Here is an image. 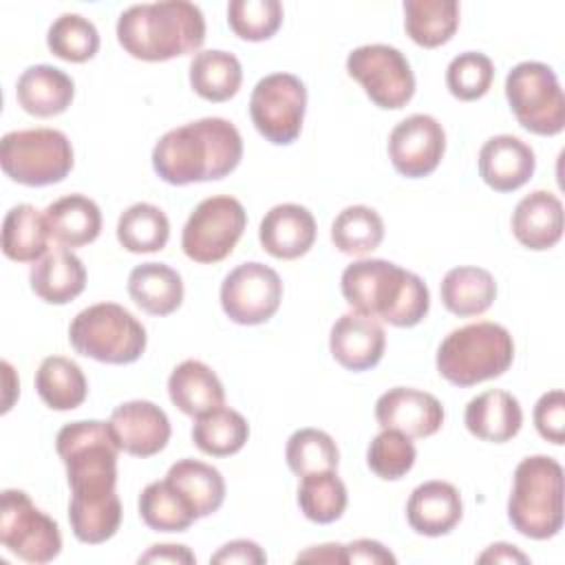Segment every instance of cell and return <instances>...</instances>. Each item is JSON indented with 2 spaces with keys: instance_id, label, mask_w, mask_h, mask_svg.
<instances>
[{
  "instance_id": "obj_1",
  "label": "cell",
  "mask_w": 565,
  "mask_h": 565,
  "mask_svg": "<svg viewBox=\"0 0 565 565\" xmlns=\"http://www.w3.org/2000/svg\"><path fill=\"white\" fill-rule=\"evenodd\" d=\"M55 450L66 466L71 486L68 521L79 543L99 545L121 525L117 497V455L108 422L84 419L60 428Z\"/></svg>"
},
{
  "instance_id": "obj_2",
  "label": "cell",
  "mask_w": 565,
  "mask_h": 565,
  "mask_svg": "<svg viewBox=\"0 0 565 565\" xmlns=\"http://www.w3.org/2000/svg\"><path fill=\"white\" fill-rule=\"evenodd\" d=\"M243 157L238 128L223 117H203L168 130L152 148V168L170 185L216 181Z\"/></svg>"
},
{
  "instance_id": "obj_3",
  "label": "cell",
  "mask_w": 565,
  "mask_h": 565,
  "mask_svg": "<svg viewBox=\"0 0 565 565\" xmlns=\"http://www.w3.org/2000/svg\"><path fill=\"white\" fill-rule=\"evenodd\" d=\"M342 296L353 311L393 327H415L430 309L426 282L384 258L351 263L340 278Z\"/></svg>"
},
{
  "instance_id": "obj_4",
  "label": "cell",
  "mask_w": 565,
  "mask_h": 565,
  "mask_svg": "<svg viewBox=\"0 0 565 565\" xmlns=\"http://www.w3.org/2000/svg\"><path fill=\"white\" fill-rule=\"evenodd\" d=\"M117 40L135 60L166 62L201 49L205 18L188 0L132 4L117 20Z\"/></svg>"
},
{
  "instance_id": "obj_5",
  "label": "cell",
  "mask_w": 565,
  "mask_h": 565,
  "mask_svg": "<svg viewBox=\"0 0 565 565\" xmlns=\"http://www.w3.org/2000/svg\"><path fill=\"white\" fill-rule=\"evenodd\" d=\"M512 527L534 541L552 539L563 527V468L547 455L525 457L512 479L508 499Z\"/></svg>"
},
{
  "instance_id": "obj_6",
  "label": "cell",
  "mask_w": 565,
  "mask_h": 565,
  "mask_svg": "<svg viewBox=\"0 0 565 565\" xmlns=\"http://www.w3.org/2000/svg\"><path fill=\"white\" fill-rule=\"evenodd\" d=\"M514 360V342L497 322H475L450 331L437 349V371L455 386H475L503 375Z\"/></svg>"
},
{
  "instance_id": "obj_7",
  "label": "cell",
  "mask_w": 565,
  "mask_h": 565,
  "mask_svg": "<svg viewBox=\"0 0 565 565\" xmlns=\"http://www.w3.org/2000/svg\"><path fill=\"white\" fill-rule=\"evenodd\" d=\"M68 340L75 353L104 364H132L146 351L143 324L117 302H97L82 309L71 327Z\"/></svg>"
},
{
  "instance_id": "obj_8",
  "label": "cell",
  "mask_w": 565,
  "mask_h": 565,
  "mask_svg": "<svg viewBox=\"0 0 565 565\" xmlns=\"http://www.w3.org/2000/svg\"><path fill=\"white\" fill-rule=\"evenodd\" d=\"M4 174L22 185L60 183L73 170V146L62 130L29 128L7 132L0 141Z\"/></svg>"
},
{
  "instance_id": "obj_9",
  "label": "cell",
  "mask_w": 565,
  "mask_h": 565,
  "mask_svg": "<svg viewBox=\"0 0 565 565\" xmlns=\"http://www.w3.org/2000/svg\"><path fill=\"white\" fill-rule=\"evenodd\" d=\"M505 97L516 121L541 137L565 128V97L556 73L543 62H521L505 77Z\"/></svg>"
},
{
  "instance_id": "obj_10",
  "label": "cell",
  "mask_w": 565,
  "mask_h": 565,
  "mask_svg": "<svg viewBox=\"0 0 565 565\" xmlns=\"http://www.w3.org/2000/svg\"><path fill=\"white\" fill-rule=\"evenodd\" d=\"M245 225L247 214L238 199L227 194L203 199L183 225V254L201 265L218 263L234 252Z\"/></svg>"
},
{
  "instance_id": "obj_11",
  "label": "cell",
  "mask_w": 565,
  "mask_h": 565,
  "mask_svg": "<svg viewBox=\"0 0 565 565\" xmlns=\"http://www.w3.org/2000/svg\"><path fill=\"white\" fill-rule=\"evenodd\" d=\"M0 541L20 561L40 565L57 558L62 534L24 490H4L0 499Z\"/></svg>"
},
{
  "instance_id": "obj_12",
  "label": "cell",
  "mask_w": 565,
  "mask_h": 565,
  "mask_svg": "<svg viewBox=\"0 0 565 565\" xmlns=\"http://www.w3.org/2000/svg\"><path fill=\"white\" fill-rule=\"evenodd\" d=\"M307 110V88L291 73H271L258 79L249 97V117L256 130L274 146L298 139Z\"/></svg>"
},
{
  "instance_id": "obj_13",
  "label": "cell",
  "mask_w": 565,
  "mask_h": 565,
  "mask_svg": "<svg viewBox=\"0 0 565 565\" xmlns=\"http://www.w3.org/2000/svg\"><path fill=\"white\" fill-rule=\"evenodd\" d=\"M347 73L366 97L386 110H397L415 95V75L406 55L388 44H364L349 53Z\"/></svg>"
},
{
  "instance_id": "obj_14",
  "label": "cell",
  "mask_w": 565,
  "mask_h": 565,
  "mask_svg": "<svg viewBox=\"0 0 565 565\" xmlns=\"http://www.w3.org/2000/svg\"><path fill=\"white\" fill-rule=\"evenodd\" d=\"M280 300V276L258 260L234 267L221 285V307L236 324L254 327L267 322L278 311Z\"/></svg>"
},
{
  "instance_id": "obj_15",
  "label": "cell",
  "mask_w": 565,
  "mask_h": 565,
  "mask_svg": "<svg viewBox=\"0 0 565 565\" xmlns=\"http://www.w3.org/2000/svg\"><path fill=\"white\" fill-rule=\"evenodd\" d=\"M446 152V132L430 115H411L388 135V157L393 168L408 179H422L437 170Z\"/></svg>"
},
{
  "instance_id": "obj_16",
  "label": "cell",
  "mask_w": 565,
  "mask_h": 565,
  "mask_svg": "<svg viewBox=\"0 0 565 565\" xmlns=\"http://www.w3.org/2000/svg\"><path fill=\"white\" fill-rule=\"evenodd\" d=\"M110 435L119 450L132 457H152L170 439V419L163 408L148 399L119 404L108 419Z\"/></svg>"
},
{
  "instance_id": "obj_17",
  "label": "cell",
  "mask_w": 565,
  "mask_h": 565,
  "mask_svg": "<svg viewBox=\"0 0 565 565\" xmlns=\"http://www.w3.org/2000/svg\"><path fill=\"white\" fill-rule=\"evenodd\" d=\"M375 419L382 428L399 430L411 439H424L441 428L444 406L426 391L395 386L377 397Z\"/></svg>"
},
{
  "instance_id": "obj_18",
  "label": "cell",
  "mask_w": 565,
  "mask_h": 565,
  "mask_svg": "<svg viewBox=\"0 0 565 565\" xmlns=\"http://www.w3.org/2000/svg\"><path fill=\"white\" fill-rule=\"evenodd\" d=\"M386 347V333L377 318L349 311L342 313L329 333V349L333 360L349 371L373 369Z\"/></svg>"
},
{
  "instance_id": "obj_19",
  "label": "cell",
  "mask_w": 565,
  "mask_h": 565,
  "mask_svg": "<svg viewBox=\"0 0 565 565\" xmlns=\"http://www.w3.org/2000/svg\"><path fill=\"white\" fill-rule=\"evenodd\" d=\"M258 241L263 249L280 260L305 256L316 241V218L298 203L274 205L260 221Z\"/></svg>"
},
{
  "instance_id": "obj_20",
  "label": "cell",
  "mask_w": 565,
  "mask_h": 565,
  "mask_svg": "<svg viewBox=\"0 0 565 565\" xmlns=\"http://www.w3.org/2000/svg\"><path fill=\"white\" fill-rule=\"evenodd\" d=\"M534 168V150L514 135L490 137L479 150V174L497 192L519 190L532 179Z\"/></svg>"
},
{
  "instance_id": "obj_21",
  "label": "cell",
  "mask_w": 565,
  "mask_h": 565,
  "mask_svg": "<svg viewBox=\"0 0 565 565\" xmlns=\"http://www.w3.org/2000/svg\"><path fill=\"white\" fill-rule=\"evenodd\" d=\"M463 503L459 490L448 481L419 483L406 503L408 525L424 536H441L461 521Z\"/></svg>"
},
{
  "instance_id": "obj_22",
  "label": "cell",
  "mask_w": 565,
  "mask_h": 565,
  "mask_svg": "<svg viewBox=\"0 0 565 565\" xmlns=\"http://www.w3.org/2000/svg\"><path fill=\"white\" fill-rule=\"evenodd\" d=\"M512 232L516 241L534 252L554 247L563 236V203L547 190H534L523 196L512 212Z\"/></svg>"
},
{
  "instance_id": "obj_23",
  "label": "cell",
  "mask_w": 565,
  "mask_h": 565,
  "mask_svg": "<svg viewBox=\"0 0 565 565\" xmlns=\"http://www.w3.org/2000/svg\"><path fill=\"white\" fill-rule=\"evenodd\" d=\"M33 294L49 305H66L86 287V267L68 247H53L31 265Z\"/></svg>"
},
{
  "instance_id": "obj_24",
  "label": "cell",
  "mask_w": 565,
  "mask_h": 565,
  "mask_svg": "<svg viewBox=\"0 0 565 565\" xmlns=\"http://www.w3.org/2000/svg\"><path fill=\"white\" fill-rule=\"evenodd\" d=\"M466 428L492 444H503L516 437L523 424V411L519 399L501 388H490L472 397L463 413Z\"/></svg>"
},
{
  "instance_id": "obj_25",
  "label": "cell",
  "mask_w": 565,
  "mask_h": 565,
  "mask_svg": "<svg viewBox=\"0 0 565 565\" xmlns=\"http://www.w3.org/2000/svg\"><path fill=\"white\" fill-rule=\"evenodd\" d=\"M75 95L73 79L57 66H29L15 84V99L33 117H55L64 113Z\"/></svg>"
},
{
  "instance_id": "obj_26",
  "label": "cell",
  "mask_w": 565,
  "mask_h": 565,
  "mask_svg": "<svg viewBox=\"0 0 565 565\" xmlns=\"http://www.w3.org/2000/svg\"><path fill=\"white\" fill-rule=\"evenodd\" d=\"M170 402L185 415L199 417L225 404V391L218 375L201 360H183L168 377Z\"/></svg>"
},
{
  "instance_id": "obj_27",
  "label": "cell",
  "mask_w": 565,
  "mask_h": 565,
  "mask_svg": "<svg viewBox=\"0 0 565 565\" xmlns=\"http://www.w3.org/2000/svg\"><path fill=\"white\" fill-rule=\"evenodd\" d=\"M49 234L62 247H82L102 232L99 205L84 194H68L44 210Z\"/></svg>"
},
{
  "instance_id": "obj_28",
  "label": "cell",
  "mask_w": 565,
  "mask_h": 565,
  "mask_svg": "<svg viewBox=\"0 0 565 565\" xmlns=\"http://www.w3.org/2000/svg\"><path fill=\"white\" fill-rule=\"evenodd\" d=\"M128 294L150 316H168L183 302V280L166 263H141L128 276Z\"/></svg>"
},
{
  "instance_id": "obj_29",
  "label": "cell",
  "mask_w": 565,
  "mask_h": 565,
  "mask_svg": "<svg viewBox=\"0 0 565 565\" xmlns=\"http://www.w3.org/2000/svg\"><path fill=\"white\" fill-rule=\"evenodd\" d=\"M439 294L444 307L450 313L459 318H470L481 316L483 311L490 309V305L497 298V282L488 269L461 265L452 267L441 278Z\"/></svg>"
},
{
  "instance_id": "obj_30",
  "label": "cell",
  "mask_w": 565,
  "mask_h": 565,
  "mask_svg": "<svg viewBox=\"0 0 565 565\" xmlns=\"http://www.w3.org/2000/svg\"><path fill=\"white\" fill-rule=\"evenodd\" d=\"M166 479L188 501L196 519L214 514L225 499V481L221 472L199 459H179L168 468Z\"/></svg>"
},
{
  "instance_id": "obj_31",
  "label": "cell",
  "mask_w": 565,
  "mask_h": 565,
  "mask_svg": "<svg viewBox=\"0 0 565 565\" xmlns=\"http://www.w3.org/2000/svg\"><path fill=\"white\" fill-rule=\"evenodd\" d=\"M44 212L29 203L13 205L2 221V254L15 263H35L49 252Z\"/></svg>"
},
{
  "instance_id": "obj_32",
  "label": "cell",
  "mask_w": 565,
  "mask_h": 565,
  "mask_svg": "<svg viewBox=\"0 0 565 565\" xmlns=\"http://www.w3.org/2000/svg\"><path fill=\"white\" fill-rule=\"evenodd\" d=\"M35 391L49 408L73 411L86 399L88 384L77 362L64 355H49L35 371Z\"/></svg>"
},
{
  "instance_id": "obj_33",
  "label": "cell",
  "mask_w": 565,
  "mask_h": 565,
  "mask_svg": "<svg viewBox=\"0 0 565 565\" xmlns=\"http://www.w3.org/2000/svg\"><path fill=\"white\" fill-rule=\"evenodd\" d=\"M243 82V68L234 53L210 49L201 51L190 62V86L207 102H227Z\"/></svg>"
},
{
  "instance_id": "obj_34",
  "label": "cell",
  "mask_w": 565,
  "mask_h": 565,
  "mask_svg": "<svg viewBox=\"0 0 565 565\" xmlns=\"http://www.w3.org/2000/svg\"><path fill=\"white\" fill-rule=\"evenodd\" d=\"M459 26V4L455 0H406L404 29L408 38L424 46L435 49L446 44Z\"/></svg>"
},
{
  "instance_id": "obj_35",
  "label": "cell",
  "mask_w": 565,
  "mask_h": 565,
  "mask_svg": "<svg viewBox=\"0 0 565 565\" xmlns=\"http://www.w3.org/2000/svg\"><path fill=\"white\" fill-rule=\"evenodd\" d=\"M249 437L247 419L227 406H218L196 417L192 426L194 446L210 457H230L238 452Z\"/></svg>"
},
{
  "instance_id": "obj_36",
  "label": "cell",
  "mask_w": 565,
  "mask_h": 565,
  "mask_svg": "<svg viewBox=\"0 0 565 565\" xmlns=\"http://www.w3.org/2000/svg\"><path fill=\"white\" fill-rule=\"evenodd\" d=\"M170 238V221L166 212L152 203H135L121 212L117 221V241L132 254H150L166 247Z\"/></svg>"
},
{
  "instance_id": "obj_37",
  "label": "cell",
  "mask_w": 565,
  "mask_h": 565,
  "mask_svg": "<svg viewBox=\"0 0 565 565\" xmlns=\"http://www.w3.org/2000/svg\"><path fill=\"white\" fill-rule=\"evenodd\" d=\"M139 516L154 532H185L196 514L168 481H152L139 494Z\"/></svg>"
},
{
  "instance_id": "obj_38",
  "label": "cell",
  "mask_w": 565,
  "mask_h": 565,
  "mask_svg": "<svg viewBox=\"0 0 565 565\" xmlns=\"http://www.w3.org/2000/svg\"><path fill=\"white\" fill-rule=\"evenodd\" d=\"M347 486L335 470H322L300 477L298 505L300 512L313 523H333L347 510Z\"/></svg>"
},
{
  "instance_id": "obj_39",
  "label": "cell",
  "mask_w": 565,
  "mask_h": 565,
  "mask_svg": "<svg viewBox=\"0 0 565 565\" xmlns=\"http://www.w3.org/2000/svg\"><path fill=\"white\" fill-rule=\"evenodd\" d=\"M382 238H384V221L369 205L344 207L331 225L333 245L349 256H364L377 249Z\"/></svg>"
},
{
  "instance_id": "obj_40",
  "label": "cell",
  "mask_w": 565,
  "mask_h": 565,
  "mask_svg": "<svg viewBox=\"0 0 565 565\" xmlns=\"http://www.w3.org/2000/svg\"><path fill=\"white\" fill-rule=\"evenodd\" d=\"M49 51L64 62H88L99 49L95 24L79 13H62L46 33Z\"/></svg>"
},
{
  "instance_id": "obj_41",
  "label": "cell",
  "mask_w": 565,
  "mask_h": 565,
  "mask_svg": "<svg viewBox=\"0 0 565 565\" xmlns=\"http://www.w3.org/2000/svg\"><path fill=\"white\" fill-rule=\"evenodd\" d=\"M285 459L294 475L305 477L311 472L335 470L340 452L329 433L318 428H300L287 439Z\"/></svg>"
},
{
  "instance_id": "obj_42",
  "label": "cell",
  "mask_w": 565,
  "mask_h": 565,
  "mask_svg": "<svg viewBox=\"0 0 565 565\" xmlns=\"http://www.w3.org/2000/svg\"><path fill=\"white\" fill-rule=\"evenodd\" d=\"M415 457L417 450L411 437L393 428H382V433L373 437L366 450V463L371 472L384 481L402 479L415 466Z\"/></svg>"
},
{
  "instance_id": "obj_43",
  "label": "cell",
  "mask_w": 565,
  "mask_h": 565,
  "mask_svg": "<svg viewBox=\"0 0 565 565\" xmlns=\"http://www.w3.org/2000/svg\"><path fill=\"white\" fill-rule=\"evenodd\" d=\"M230 29L249 42L269 40L282 24V4L278 0H232L227 4Z\"/></svg>"
},
{
  "instance_id": "obj_44",
  "label": "cell",
  "mask_w": 565,
  "mask_h": 565,
  "mask_svg": "<svg viewBox=\"0 0 565 565\" xmlns=\"http://www.w3.org/2000/svg\"><path fill=\"white\" fill-rule=\"evenodd\" d=\"M494 79V64L486 53L466 51L450 60L446 68V86L452 97L475 102L483 97Z\"/></svg>"
},
{
  "instance_id": "obj_45",
  "label": "cell",
  "mask_w": 565,
  "mask_h": 565,
  "mask_svg": "<svg viewBox=\"0 0 565 565\" xmlns=\"http://www.w3.org/2000/svg\"><path fill=\"white\" fill-rule=\"evenodd\" d=\"M534 426L545 441L561 446L565 441V395L561 388L547 391L534 406Z\"/></svg>"
},
{
  "instance_id": "obj_46",
  "label": "cell",
  "mask_w": 565,
  "mask_h": 565,
  "mask_svg": "<svg viewBox=\"0 0 565 565\" xmlns=\"http://www.w3.org/2000/svg\"><path fill=\"white\" fill-rule=\"evenodd\" d=\"M267 561V554L260 550L258 543L247 539H236L225 543L216 554H212L210 563H241V565H263Z\"/></svg>"
},
{
  "instance_id": "obj_47",
  "label": "cell",
  "mask_w": 565,
  "mask_h": 565,
  "mask_svg": "<svg viewBox=\"0 0 565 565\" xmlns=\"http://www.w3.org/2000/svg\"><path fill=\"white\" fill-rule=\"evenodd\" d=\"M347 552V563H371V565H384V563H395L397 558L377 541L371 539H358L344 545Z\"/></svg>"
},
{
  "instance_id": "obj_48",
  "label": "cell",
  "mask_w": 565,
  "mask_h": 565,
  "mask_svg": "<svg viewBox=\"0 0 565 565\" xmlns=\"http://www.w3.org/2000/svg\"><path fill=\"white\" fill-rule=\"evenodd\" d=\"M139 563H177V565H192L196 563V556L185 545H152L146 554L137 558Z\"/></svg>"
},
{
  "instance_id": "obj_49",
  "label": "cell",
  "mask_w": 565,
  "mask_h": 565,
  "mask_svg": "<svg viewBox=\"0 0 565 565\" xmlns=\"http://www.w3.org/2000/svg\"><path fill=\"white\" fill-rule=\"evenodd\" d=\"M296 561H311V563H338V565H344L347 563V552H344V545L340 543H327V545H316V547H309L307 552H300L296 556Z\"/></svg>"
},
{
  "instance_id": "obj_50",
  "label": "cell",
  "mask_w": 565,
  "mask_h": 565,
  "mask_svg": "<svg viewBox=\"0 0 565 565\" xmlns=\"http://www.w3.org/2000/svg\"><path fill=\"white\" fill-rule=\"evenodd\" d=\"M479 563H530V558L510 543H492L479 558Z\"/></svg>"
}]
</instances>
